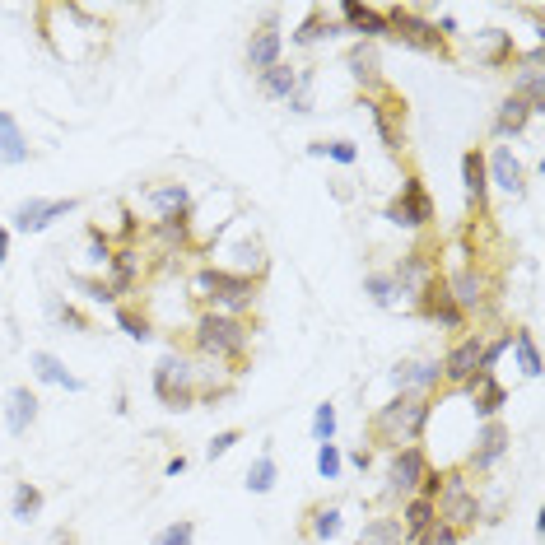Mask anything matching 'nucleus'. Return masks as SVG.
Segmentation results:
<instances>
[{"instance_id":"49530a36","label":"nucleus","mask_w":545,"mask_h":545,"mask_svg":"<svg viewBox=\"0 0 545 545\" xmlns=\"http://www.w3.org/2000/svg\"><path fill=\"white\" fill-rule=\"evenodd\" d=\"M75 289H80L89 303H112V308H117V299H112V289L103 275H75Z\"/></svg>"},{"instance_id":"423d86ee","label":"nucleus","mask_w":545,"mask_h":545,"mask_svg":"<svg viewBox=\"0 0 545 545\" xmlns=\"http://www.w3.org/2000/svg\"><path fill=\"white\" fill-rule=\"evenodd\" d=\"M443 285H448V294L457 299V308L466 313V322L471 317H485L494 308V294H499V285H494V275L480 266V261H462V266H452L448 275H443Z\"/></svg>"},{"instance_id":"7c9ffc66","label":"nucleus","mask_w":545,"mask_h":545,"mask_svg":"<svg viewBox=\"0 0 545 545\" xmlns=\"http://www.w3.org/2000/svg\"><path fill=\"white\" fill-rule=\"evenodd\" d=\"M527 126H532V108H527L522 98L508 94L504 103H499V112H494V126H490V131H494V140H518Z\"/></svg>"},{"instance_id":"2f4dec72","label":"nucleus","mask_w":545,"mask_h":545,"mask_svg":"<svg viewBox=\"0 0 545 545\" xmlns=\"http://www.w3.org/2000/svg\"><path fill=\"white\" fill-rule=\"evenodd\" d=\"M341 527H345L341 504H313L308 513H303V532L313 536V541H336Z\"/></svg>"},{"instance_id":"c85d7f7f","label":"nucleus","mask_w":545,"mask_h":545,"mask_svg":"<svg viewBox=\"0 0 545 545\" xmlns=\"http://www.w3.org/2000/svg\"><path fill=\"white\" fill-rule=\"evenodd\" d=\"M28 159H33V145H28L24 126L14 122V112L0 108V164L19 168V164H28Z\"/></svg>"},{"instance_id":"6e6552de","label":"nucleus","mask_w":545,"mask_h":545,"mask_svg":"<svg viewBox=\"0 0 545 545\" xmlns=\"http://www.w3.org/2000/svg\"><path fill=\"white\" fill-rule=\"evenodd\" d=\"M382 219L396 224V229H410V233H420L434 224V196H429V187L420 182V173H406V178H401V191L382 205Z\"/></svg>"},{"instance_id":"b1692460","label":"nucleus","mask_w":545,"mask_h":545,"mask_svg":"<svg viewBox=\"0 0 545 545\" xmlns=\"http://www.w3.org/2000/svg\"><path fill=\"white\" fill-rule=\"evenodd\" d=\"M224 271H233V275H247V280H266V271H271V261H266V247L257 243V238H238V243L224 252Z\"/></svg>"},{"instance_id":"ddd939ff","label":"nucleus","mask_w":545,"mask_h":545,"mask_svg":"<svg viewBox=\"0 0 545 545\" xmlns=\"http://www.w3.org/2000/svg\"><path fill=\"white\" fill-rule=\"evenodd\" d=\"M480 345H485V331H462V336L448 345V355L438 359V368H443V387H466V382L476 378Z\"/></svg>"},{"instance_id":"ea45409f","label":"nucleus","mask_w":545,"mask_h":545,"mask_svg":"<svg viewBox=\"0 0 545 545\" xmlns=\"http://www.w3.org/2000/svg\"><path fill=\"white\" fill-rule=\"evenodd\" d=\"M355 545H406V536H401V522L396 518H373V522H364V532H359Z\"/></svg>"},{"instance_id":"5fc2aeb1","label":"nucleus","mask_w":545,"mask_h":545,"mask_svg":"<svg viewBox=\"0 0 545 545\" xmlns=\"http://www.w3.org/2000/svg\"><path fill=\"white\" fill-rule=\"evenodd\" d=\"M5 261H10V229L0 224V266H5Z\"/></svg>"},{"instance_id":"5701e85b","label":"nucleus","mask_w":545,"mask_h":545,"mask_svg":"<svg viewBox=\"0 0 545 545\" xmlns=\"http://www.w3.org/2000/svg\"><path fill=\"white\" fill-rule=\"evenodd\" d=\"M345 70H350V80L364 84V94L382 89V56H378V42H355L350 52H345Z\"/></svg>"},{"instance_id":"c03bdc74","label":"nucleus","mask_w":545,"mask_h":545,"mask_svg":"<svg viewBox=\"0 0 545 545\" xmlns=\"http://www.w3.org/2000/svg\"><path fill=\"white\" fill-rule=\"evenodd\" d=\"M313 443H336V406L331 401L313 410Z\"/></svg>"},{"instance_id":"79ce46f5","label":"nucleus","mask_w":545,"mask_h":545,"mask_svg":"<svg viewBox=\"0 0 545 545\" xmlns=\"http://www.w3.org/2000/svg\"><path fill=\"white\" fill-rule=\"evenodd\" d=\"M317 476L322 480H341V471H345V457H341V448L336 443H317Z\"/></svg>"},{"instance_id":"603ef678","label":"nucleus","mask_w":545,"mask_h":545,"mask_svg":"<svg viewBox=\"0 0 545 545\" xmlns=\"http://www.w3.org/2000/svg\"><path fill=\"white\" fill-rule=\"evenodd\" d=\"M350 466L368 471V466H373V448H355V452H350Z\"/></svg>"},{"instance_id":"72a5a7b5","label":"nucleus","mask_w":545,"mask_h":545,"mask_svg":"<svg viewBox=\"0 0 545 545\" xmlns=\"http://www.w3.org/2000/svg\"><path fill=\"white\" fill-rule=\"evenodd\" d=\"M257 84H261V94L271 98V103H289V94L299 89V70L280 61V66H271L266 75H257Z\"/></svg>"},{"instance_id":"4468645a","label":"nucleus","mask_w":545,"mask_h":545,"mask_svg":"<svg viewBox=\"0 0 545 545\" xmlns=\"http://www.w3.org/2000/svg\"><path fill=\"white\" fill-rule=\"evenodd\" d=\"M392 285H396V294H406V299H415L420 289H429L438 280V257L429 252V247H410L406 257L396 261L392 271Z\"/></svg>"},{"instance_id":"c756f323","label":"nucleus","mask_w":545,"mask_h":545,"mask_svg":"<svg viewBox=\"0 0 545 545\" xmlns=\"http://www.w3.org/2000/svg\"><path fill=\"white\" fill-rule=\"evenodd\" d=\"M145 205L154 210V219H164V215H187L196 201H191L187 182H159V187L145 191Z\"/></svg>"},{"instance_id":"a19ab883","label":"nucleus","mask_w":545,"mask_h":545,"mask_svg":"<svg viewBox=\"0 0 545 545\" xmlns=\"http://www.w3.org/2000/svg\"><path fill=\"white\" fill-rule=\"evenodd\" d=\"M364 294H368V303H373V308H392V303H396L392 275H382V271L364 275Z\"/></svg>"},{"instance_id":"864d4df0","label":"nucleus","mask_w":545,"mask_h":545,"mask_svg":"<svg viewBox=\"0 0 545 545\" xmlns=\"http://www.w3.org/2000/svg\"><path fill=\"white\" fill-rule=\"evenodd\" d=\"M164 471H168V476H182V471H187V457H182V452H178V457H168Z\"/></svg>"},{"instance_id":"dca6fc26","label":"nucleus","mask_w":545,"mask_h":545,"mask_svg":"<svg viewBox=\"0 0 545 545\" xmlns=\"http://www.w3.org/2000/svg\"><path fill=\"white\" fill-rule=\"evenodd\" d=\"M392 387L401 396H434L443 392V368H438V359H401V364H392Z\"/></svg>"},{"instance_id":"9b49d317","label":"nucleus","mask_w":545,"mask_h":545,"mask_svg":"<svg viewBox=\"0 0 545 545\" xmlns=\"http://www.w3.org/2000/svg\"><path fill=\"white\" fill-rule=\"evenodd\" d=\"M80 210V201L75 196H28V201L14 205V215L5 229L14 233H42V229H52L56 219H66Z\"/></svg>"},{"instance_id":"393cba45","label":"nucleus","mask_w":545,"mask_h":545,"mask_svg":"<svg viewBox=\"0 0 545 545\" xmlns=\"http://www.w3.org/2000/svg\"><path fill=\"white\" fill-rule=\"evenodd\" d=\"M103 280H108V289H112V299L117 303H122V294H136V285H140V252L136 247H117Z\"/></svg>"},{"instance_id":"3c124183","label":"nucleus","mask_w":545,"mask_h":545,"mask_svg":"<svg viewBox=\"0 0 545 545\" xmlns=\"http://www.w3.org/2000/svg\"><path fill=\"white\" fill-rule=\"evenodd\" d=\"M52 322L56 327H70V331H89V317H84L75 303H52Z\"/></svg>"},{"instance_id":"09e8293b","label":"nucleus","mask_w":545,"mask_h":545,"mask_svg":"<svg viewBox=\"0 0 545 545\" xmlns=\"http://www.w3.org/2000/svg\"><path fill=\"white\" fill-rule=\"evenodd\" d=\"M322 159L350 168V164H359V145L355 140H322Z\"/></svg>"},{"instance_id":"58836bf2","label":"nucleus","mask_w":545,"mask_h":545,"mask_svg":"<svg viewBox=\"0 0 545 545\" xmlns=\"http://www.w3.org/2000/svg\"><path fill=\"white\" fill-rule=\"evenodd\" d=\"M275 480H280V466H275V457H271V448L261 452L257 462L247 466V494H271L275 490Z\"/></svg>"},{"instance_id":"a211bd4d","label":"nucleus","mask_w":545,"mask_h":545,"mask_svg":"<svg viewBox=\"0 0 545 545\" xmlns=\"http://www.w3.org/2000/svg\"><path fill=\"white\" fill-rule=\"evenodd\" d=\"M485 178H490V187L508 191V196H522V191H527V168H522V159L513 154V145H494V150L485 154Z\"/></svg>"},{"instance_id":"6ab92c4d","label":"nucleus","mask_w":545,"mask_h":545,"mask_svg":"<svg viewBox=\"0 0 545 545\" xmlns=\"http://www.w3.org/2000/svg\"><path fill=\"white\" fill-rule=\"evenodd\" d=\"M462 191H466V205H471V215L490 219V178H485V150L471 145L462 154Z\"/></svg>"},{"instance_id":"e433bc0d","label":"nucleus","mask_w":545,"mask_h":545,"mask_svg":"<svg viewBox=\"0 0 545 545\" xmlns=\"http://www.w3.org/2000/svg\"><path fill=\"white\" fill-rule=\"evenodd\" d=\"M336 33H345L341 24H336V19H327V10H313L308 14V19H303L299 28H294V33H289V38L299 42V47H313V42H322V38H336Z\"/></svg>"},{"instance_id":"20e7f679","label":"nucleus","mask_w":545,"mask_h":545,"mask_svg":"<svg viewBox=\"0 0 545 545\" xmlns=\"http://www.w3.org/2000/svg\"><path fill=\"white\" fill-rule=\"evenodd\" d=\"M154 396H159V406L168 410H191L201 401V368L191 364L182 350H164L159 364H154Z\"/></svg>"},{"instance_id":"f704fd0d","label":"nucleus","mask_w":545,"mask_h":545,"mask_svg":"<svg viewBox=\"0 0 545 545\" xmlns=\"http://www.w3.org/2000/svg\"><path fill=\"white\" fill-rule=\"evenodd\" d=\"M42 504H47V494H42L33 480H19L14 494H10V518L14 522H33V518H42Z\"/></svg>"},{"instance_id":"6e6d98bb","label":"nucleus","mask_w":545,"mask_h":545,"mask_svg":"<svg viewBox=\"0 0 545 545\" xmlns=\"http://www.w3.org/2000/svg\"><path fill=\"white\" fill-rule=\"evenodd\" d=\"M52 545H80V536H75V532H66V527H61V532H52Z\"/></svg>"},{"instance_id":"39448f33","label":"nucleus","mask_w":545,"mask_h":545,"mask_svg":"<svg viewBox=\"0 0 545 545\" xmlns=\"http://www.w3.org/2000/svg\"><path fill=\"white\" fill-rule=\"evenodd\" d=\"M438 508V522H448V527H457V532H471L480 518H485V504H480L476 485H471V476H466L462 466H452V471H443V490H438L434 499Z\"/></svg>"},{"instance_id":"0eeeda50","label":"nucleus","mask_w":545,"mask_h":545,"mask_svg":"<svg viewBox=\"0 0 545 545\" xmlns=\"http://www.w3.org/2000/svg\"><path fill=\"white\" fill-rule=\"evenodd\" d=\"M387 14V38L401 42V47H410V52H429V56H448V42L438 38L434 19L424 10H410V5H392Z\"/></svg>"},{"instance_id":"37998d69","label":"nucleus","mask_w":545,"mask_h":545,"mask_svg":"<svg viewBox=\"0 0 545 545\" xmlns=\"http://www.w3.org/2000/svg\"><path fill=\"white\" fill-rule=\"evenodd\" d=\"M313 84H317L313 66H303L299 70V89L289 94V112H299V117H308V112H313Z\"/></svg>"},{"instance_id":"2eb2a0df","label":"nucleus","mask_w":545,"mask_h":545,"mask_svg":"<svg viewBox=\"0 0 545 545\" xmlns=\"http://www.w3.org/2000/svg\"><path fill=\"white\" fill-rule=\"evenodd\" d=\"M415 313L424 317V322H434V327H443V331H457L462 336L466 331V313L457 308V299L448 294V285H443V275H438L429 289H420L415 294Z\"/></svg>"},{"instance_id":"7ed1b4c3","label":"nucleus","mask_w":545,"mask_h":545,"mask_svg":"<svg viewBox=\"0 0 545 545\" xmlns=\"http://www.w3.org/2000/svg\"><path fill=\"white\" fill-rule=\"evenodd\" d=\"M191 294L201 303V313H224V317H247L261 299V285L247 275H233L224 266H201L191 275Z\"/></svg>"},{"instance_id":"de8ad7c7","label":"nucleus","mask_w":545,"mask_h":545,"mask_svg":"<svg viewBox=\"0 0 545 545\" xmlns=\"http://www.w3.org/2000/svg\"><path fill=\"white\" fill-rule=\"evenodd\" d=\"M191 541H196V522H191V518H178V522H168V527L154 536L150 545H191Z\"/></svg>"},{"instance_id":"8fccbe9b","label":"nucleus","mask_w":545,"mask_h":545,"mask_svg":"<svg viewBox=\"0 0 545 545\" xmlns=\"http://www.w3.org/2000/svg\"><path fill=\"white\" fill-rule=\"evenodd\" d=\"M233 443H243V429H219V434L205 443V457L219 462V457H229V452H233Z\"/></svg>"},{"instance_id":"cd10ccee","label":"nucleus","mask_w":545,"mask_h":545,"mask_svg":"<svg viewBox=\"0 0 545 545\" xmlns=\"http://www.w3.org/2000/svg\"><path fill=\"white\" fill-rule=\"evenodd\" d=\"M396 522H401V536H406V545H415V541H420V536L438 522L434 499H420V494L401 499V513H396Z\"/></svg>"},{"instance_id":"bb28decb","label":"nucleus","mask_w":545,"mask_h":545,"mask_svg":"<svg viewBox=\"0 0 545 545\" xmlns=\"http://www.w3.org/2000/svg\"><path fill=\"white\" fill-rule=\"evenodd\" d=\"M28 368H33V378L47 382V387H61V392H84V378H75L66 368V359H56L52 350H33L28 355Z\"/></svg>"},{"instance_id":"4be33fe9","label":"nucleus","mask_w":545,"mask_h":545,"mask_svg":"<svg viewBox=\"0 0 545 545\" xmlns=\"http://www.w3.org/2000/svg\"><path fill=\"white\" fill-rule=\"evenodd\" d=\"M471 396V410H476V420H499V410L508 406V387L494 373H476V378L462 387Z\"/></svg>"},{"instance_id":"4c0bfd02","label":"nucleus","mask_w":545,"mask_h":545,"mask_svg":"<svg viewBox=\"0 0 545 545\" xmlns=\"http://www.w3.org/2000/svg\"><path fill=\"white\" fill-rule=\"evenodd\" d=\"M112 313H117V327H122V336H131V341H150L154 336V322H150V313H145V308H136V303H117V308H112Z\"/></svg>"},{"instance_id":"a878e982","label":"nucleus","mask_w":545,"mask_h":545,"mask_svg":"<svg viewBox=\"0 0 545 545\" xmlns=\"http://www.w3.org/2000/svg\"><path fill=\"white\" fill-rule=\"evenodd\" d=\"M38 392L33 387H10V396H5V429H10L14 438H24L33 424H38Z\"/></svg>"},{"instance_id":"f257e3e1","label":"nucleus","mask_w":545,"mask_h":545,"mask_svg":"<svg viewBox=\"0 0 545 545\" xmlns=\"http://www.w3.org/2000/svg\"><path fill=\"white\" fill-rule=\"evenodd\" d=\"M191 350H196L205 364H224L229 373H243L247 350H252V322H247V317L201 313L191 322Z\"/></svg>"},{"instance_id":"c9c22d12","label":"nucleus","mask_w":545,"mask_h":545,"mask_svg":"<svg viewBox=\"0 0 545 545\" xmlns=\"http://www.w3.org/2000/svg\"><path fill=\"white\" fill-rule=\"evenodd\" d=\"M513 98H522V103L532 108V117H541L545 112V70H518V75H513Z\"/></svg>"},{"instance_id":"412c9836","label":"nucleus","mask_w":545,"mask_h":545,"mask_svg":"<svg viewBox=\"0 0 545 545\" xmlns=\"http://www.w3.org/2000/svg\"><path fill=\"white\" fill-rule=\"evenodd\" d=\"M476 61L485 70H508L518 66V42L508 28H480L476 33Z\"/></svg>"},{"instance_id":"9d476101","label":"nucleus","mask_w":545,"mask_h":545,"mask_svg":"<svg viewBox=\"0 0 545 545\" xmlns=\"http://www.w3.org/2000/svg\"><path fill=\"white\" fill-rule=\"evenodd\" d=\"M508 443H513V434H508L504 420H480L476 424V438H471V452H466L462 471L466 476H490L494 466L508 457Z\"/></svg>"},{"instance_id":"f8f14e48","label":"nucleus","mask_w":545,"mask_h":545,"mask_svg":"<svg viewBox=\"0 0 545 545\" xmlns=\"http://www.w3.org/2000/svg\"><path fill=\"white\" fill-rule=\"evenodd\" d=\"M429 452L424 443H406V448L392 452V462H387V499H410V494H420V480L429 471Z\"/></svg>"},{"instance_id":"f3484780","label":"nucleus","mask_w":545,"mask_h":545,"mask_svg":"<svg viewBox=\"0 0 545 545\" xmlns=\"http://www.w3.org/2000/svg\"><path fill=\"white\" fill-rule=\"evenodd\" d=\"M280 56H285V33L275 24V10H266V24H257L247 38V70L266 75L271 66H280Z\"/></svg>"},{"instance_id":"a18cd8bd","label":"nucleus","mask_w":545,"mask_h":545,"mask_svg":"<svg viewBox=\"0 0 545 545\" xmlns=\"http://www.w3.org/2000/svg\"><path fill=\"white\" fill-rule=\"evenodd\" d=\"M84 238H89V257H94L98 266H108L117 247H112V238L103 233V224H84Z\"/></svg>"},{"instance_id":"1a4fd4ad","label":"nucleus","mask_w":545,"mask_h":545,"mask_svg":"<svg viewBox=\"0 0 545 545\" xmlns=\"http://www.w3.org/2000/svg\"><path fill=\"white\" fill-rule=\"evenodd\" d=\"M359 108H368L373 117V131H378L382 150L401 154V126H406V98L392 94V89H373V94L359 98Z\"/></svg>"},{"instance_id":"f03ea898","label":"nucleus","mask_w":545,"mask_h":545,"mask_svg":"<svg viewBox=\"0 0 545 545\" xmlns=\"http://www.w3.org/2000/svg\"><path fill=\"white\" fill-rule=\"evenodd\" d=\"M429 420H434V396H401L396 392L387 406L373 410L368 438H373L378 448L396 452V448H406V443H420Z\"/></svg>"},{"instance_id":"473e14b6","label":"nucleus","mask_w":545,"mask_h":545,"mask_svg":"<svg viewBox=\"0 0 545 545\" xmlns=\"http://www.w3.org/2000/svg\"><path fill=\"white\" fill-rule=\"evenodd\" d=\"M508 350L518 359V373L522 378H541V350H536V336L527 327H513L508 331Z\"/></svg>"},{"instance_id":"aec40b11","label":"nucleus","mask_w":545,"mask_h":545,"mask_svg":"<svg viewBox=\"0 0 545 545\" xmlns=\"http://www.w3.org/2000/svg\"><path fill=\"white\" fill-rule=\"evenodd\" d=\"M336 14H341V28H345V33H359V42H378V38H387V14H382L378 5L341 0V5H336Z\"/></svg>"}]
</instances>
